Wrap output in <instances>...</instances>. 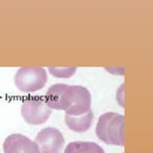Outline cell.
Instances as JSON below:
<instances>
[{
    "mask_svg": "<svg viewBox=\"0 0 153 153\" xmlns=\"http://www.w3.org/2000/svg\"><path fill=\"white\" fill-rule=\"evenodd\" d=\"M64 153H104L103 148L93 142H73L65 147Z\"/></svg>",
    "mask_w": 153,
    "mask_h": 153,
    "instance_id": "obj_9",
    "label": "cell"
},
{
    "mask_svg": "<svg viewBox=\"0 0 153 153\" xmlns=\"http://www.w3.org/2000/svg\"><path fill=\"white\" fill-rule=\"evenodd\" d=\"M94 119V114L92 110L89 109L87 112L79 115V116H72L65 114V123L69 129L76 133H82L87 131L92 126Z\"/></svg>",
    "mask_w": 153,
    "mask_h": 153,
    "instance_id": "obj_8",
    "label": "cell"
},
{
    "mask_svg": "<svg viewBox=\"0 0 153 153\" xmlns=\"http://www.w3.org/2000/svg\"><path fill=\"white\" fill-rule=\"evenodd\" d=\"M47 80V73L41 67H22L14 76V84L19 91L24 93H32L42 89Z\"/></svg>",
    "mask_w": 153,
    "mask_h": 153,
    "instance_id": "obj_2",
    "label": "cell"
},
{
    "mask_svg": "<svg viewBox=\"0 0 153 153\" xmlns=\"http://www.w3.org/2000/svg\"><path fill=\"white\" fill-rule=\"evenodd\" d=\"M123 85H122L121 87H120V89L117 92V95H116L117 100L121 106H123Z\"/></svg>",
    "mask_w": 153,
    "mask_h": 153,
    "instance_id": "obj_11",
    "label": "cell"
},
{
    "mask_svg": "<svg viewBox=\"0 0 153 153\" xmlns=\"http://www.w3.org/2000/svg\"><path fill=\"white\" fill-rule=\"evenodd\" d=\"M44 100L51 109L66 111L70 102V85L64 83L52 85L46 92Z\"/></svg>",
    "mask_w": 153,
    "mask_h": 153,
    "instance_id": "obj_6",
    "label": "cell"
},
{
    "mask_svg": "<svg viewBox=\"0 0 153 153\" xmlns=\"http://www.w3.org/2000/svg\"><path fill=\"white\" fill-rule=\"evenodd\" d=\"M4 153H39L35 141L22 134H12L5 139Z\"/></svg>",
    "mask_w": 153,
    "mask_h": 153,
    "instance_id": "obj_7",
    "label": "cell"
},
{
    "mask_svg": "<svg viewBox=\"0 0 153 153\" xmlns=\"http://www.w3.org/2000/svg\"><path fill=\"white\" fill-rule=\"evenodd\" d=\"M48 70H49V72L53 76H56V78L67 79V78H70V76H72L76 73V67H66V68H56V67H49Z\"/></svg>",
    "mask_w": 153,
    "mask_h": 153,
    "instance_id": "obj_10",
    "label": "cell"
},
{
    "mask_svg": "<svg viewBox=\"0 0 153 153\" xmlns=\"http://www.w3.org/2000/svg\"><path fill=\"white\" fill-rule=\"evenodd\" d=\"M52 114V109L41 98H31L23 102L21 116L27 123L39 126L47 122Z\"/></svg>",
    "mask_w": 153,
    "mask_h": 153,
    "instance_id": "obj_3",
    "label": "cell"
},
{
    "mask_svg": "<svg viewBox=\"0 0 153 153\" xmlns=\"http://www.w3.org/2000/svg\"><path fill=\"white\" fill-rule=\"evenodd\" d=\"M35 143L39 149V153H61L65 140L57 128L46 127L37 133Z\"/></svg>",
    "mask_w": 153,
    "mask_h": 153,
    "instance_id": "obj_4",
    "label": "cell"
},
{
    "mask_svg": "<svg viewBox=\"0 0 153 153\" xmlns=\"http://www.w3.org/2000/svg\"><path fill=\"white\" fill-rule=\"evenodd\" d=\"M91 94L87 88L80 85H70V103L65 111L72 116H79L91 109Z\"/></svg>",
    "mask_w": 153,
    "mask_h": 153,
    "instance_id": "obj_5",
    "label": "cell"
},
{
    "mask_svg": "<svg viewBox=\"0 0 153 153\" xmlns=\"http://www.w3.org/2000/svg\"><path fill=\"white\" fill-rule=\"evenodd\" d=\"M96 134L100 141L111 146H124V117L107 112L99 118Z\"/></svg>",
    "mask_w": 153,
    "mask_h": 153,
    "instance_id": "obj_1",
    "label": "cell"
}]
</instances>
